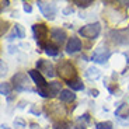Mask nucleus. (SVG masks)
I'll return each instance as SVG.
<instances>
[{
	"instance_id": "9",
	"label": "nucleus",
	"mask_w": 129,
	"mask_h": 129,
	"mask_svg": "<svg viewBox=\"0 0 129 129\" xmlns=\"http://www.w3.org/2000/svg\"><path fill=\"white\" fill-rule=\"evenodd\" d=\"M38 7L41 10V13L46 17L48 20H53L56 16V6L49 2H38Z\"/></svg>"
},
{
	"instance_id": "8",
	"label": "nucleus",
	"mask_w": 129,
	"mask_h": 129,
	"mask_svg": "<svg viewBox=\"0 0 129 129\" xmlns=\"http://www.w3.org/2000/svg\"><path fill=\"white\" fill-rule=\"evenodd\" d=\"M111 56V51L105 46H98V48L94 51L93 56H91V60L94 63H105Z\"/></svg>"
},
{
	"instance_id": "16",
	"label": "nucleus",
	"mask_w": 129,
	"mask_h": 129,
	"mask_svg": "<svg viewBox=\"0 0 129 129\" xmlns=\"http://www.w3.org/2000/svg\"><path fill=\"white\" fill-rule=\"evenodd\" d=\"M45 53H46L48 56H58V55H59V48H58V45L52 44V42L46 44V45H45Z\"/></svg>"
},
{
	"instance_id": "15",
	"label": "nucleus",
	"mask_w": 129,
	"mask_h": 129,
	"mask_svg": "<svg viewBox=\"0 0 129 129\" xmlns=\"http://www.w3.org/2000/svg\"><path fill=\"white\" fill-rule=\"evenodd\" d=\"M25 37V31H24L23 25H20V24H16L14 25V29H13V34L10 35L9 39H14V38H24Z\"/></svg>"
},
{
	"instance_id": "22",
	"label": "nucleus",
	"mask_w": 129,
	"mask_h": 129,
	"mask_svg": "<svg viewBox=\"0 0 129 129\" xmlns=\"http://www.w3.org/2000/svg\"><path fill=\"white\" fill-rule=\"evenodd\" d=\"M95 129H112V122L105 121V122H98L95 125Z\"/></svg>"
},
{
	"instance_id": "3",
	"label": "nucleus",
	"mask_w": 129,
	"mask_h": 129,
	"mask_svg": "<svg viewBox=\"0 0 129 129\" xmlns=\"http://www.w3.org/2000/svg\"><path fill=\"white\" fill-rule=\"evenodd\" d=\"M32 32H34V38L37 39V44L41 49H45V45H46V37H48V27L42 23H38V24H34L32 25Z\"/></svg>"
},
{
	"instance_id": "26",
	"label": "nucleus",
	"mask_w": 129,
	"mask_h": 129,
	"mask_svg": "<svg viewBox=\"0 0 129 129\" xmlns=\"http://www.w3.org/2000/svg\"><path fill=\"white\" fill-rule=\"evenodd\" d=\"M0 64H2V76H4V74L7 73V66H6V63H4V60L0 62Z\"/></svg>"
},
{
	"instance_id": "7",
	"label": "nucleus",
	"mask_w": 129,
	"mask_h": 129,
	"mask_svg": "<svg viewBox=\"0 0 129 129\" xmlns=\"http://www.w3.org/2000/svg\"><path fill=\"white\" fill-rule=\"evenodd\" d=\"M112 42L118 45H126L129 44V29H114L110 32Z\"/></svg>"
},
{
	"instance_id": "19",
	"label": "nucleus",
	"mask_w": 129,
	"mask_h": 129,
	"mask_svg": "<svg viewBox=\"0 0 129 129\" xmlns=\"http://www.w3.org/2000/svg\"><path fill=\"white\" fill-rule=\"evenodd\" d=\"M73 4H76L80 9H87L91 4H94V2L93 0H73Z\"/></svg>"
},
{
	"instance_id": "2",
	"label": "nucleus",
	"mask_w": 129,
	"mask_h": 129,
	"mask_svg": "<svg viewBox=\"0 0 129 129\" xmlns=\"http://www.w3.org/2000/svg\"><path fill=\"white\" fill-rule=\"evenodd\" d=\"M38 94L44 98H53L62 91V83L60 81H51L42 88H37Z\"/></svg>"
},
{
	"instance_id": "29",
	"label": "nucleus",
	"mask_w": 129,
	"mask_h": 129,
	"mask_svg": "<svg viewBox=\"0 0 129 129\" xmlns=\"http://www.w3.org/2000/svg\"><path fill=\"white\" fill-rule=\"evenodd\" d=\"M63 13H64V14H69V13H73V9H72V7H68V9H66V10H64V11H63Z\"/></svg>"
},
{
	"instance_id": "21",
	"label": "nucleus",
	"mask_w": 129,
	"mask_h": 129,
	"mask_svg": "<svg viewBox=\"0 0 129 129\" xmlns=\"http://www.w3.org/2000/svg\"><path fill=\"white\" fill-rule=\"evenodd\" d=\"M86 74H87L90 79H98L100 77V70L95 69V68H90V69H87V73Z\"/></svg>"
},
{
	"instance_id": "32",
	"label": "nucleus",
	"mask_w": 129,
	"mask_h": 129,
	"mask_svg": "<svg viewBox=\"0 0 129 129\" xmlns=\"http://www.w3.org/2000/svg\"><path fill=\"white\" fill-rule=\"evenodd\" d=\"M2 129H10L9 126H6V125H2Z\"/></svg>"
},
{
	"instance_id": "11",
	"label": "nucleus",
	"mask_w": 129,
	"mask_h": 129,
	"mask_svg": "<svg viewBox=\"0 0 129 129\" xmlns=\"http://www.w3.org/2000/svg\"><path fill=\"white\" fill-rule=\"evenodd\" d=\"M51 38L55 44L62 45V44L66 41V38H68V34H66V31L62 29V28H53V29H51Z\"/></svg>"
},
{
	"instance_id": "31",
	"label": "nucleus",
	"mask_w": 129,
	"mask_h": 129,
	"mask_svg": "<svg viewBox=\"0 0 129 129\" xmlns=\"http://www.w3.org/2000/svg\"><path fill=\"white\" fill-rule=\"evenodd\" d=\"M121 3H122L123 6H128V7H129V2H121Z\"/></svg>"
},
{
	"instance_id": "24",
	"label": "nucleus",
	"mask_w": 129,
	"mask_h": 129,
	"mask_svg": "<svg viewBox=\"0 0 129 129\" xmlns=\"http://www.w3.org/2000/svg\"><path fill=\"white\" fill-rule=\"evenodd\" d=\"M23 9H24V11H25V13H31V11H32L31 4L27 3V2H24V3H23Z\"/></svg>"
},
{
	"instance_id": "17",
	"label": "nucleus",
	"mask_w": 129,
	"mask_h": 129,
	"mask_svg": "<svg viewBox=\"0 0 129 129\" xmlns=\"http://www.w3.org/2000/svg\"><path fill=\"white\" fill-rule=\"evenodd\" d=\"M115 115L121 116V118H128L129 116V108L126 104H122V105H119V108L115 111Z\"/></svg>"
},
{
	"instance_id": "30",
	"label": "nucleus",
	"mask_w": 129,
	"mask_h": 129,
	"mask_svg": "<svg viewBox=\"0 0 129 129\" xmlns=\"http://www.w3.org/2000/svg\"><path fill=\"white\" fill-rule=\"evenodd\" d=\"M31 112H34V114H37V115H38V114H39V110H37L35 107H32V108H31Z\"/></svg>"
},
{
	"instance_id": "27",
	"label": "nucleus",
	"mask_w": 129,
	"mask_h": 129,
	"mask_svg": "<svg viewBox=\"0 0 129 129\" xmlns=\"http://www.w3.org/2000/svg\"><path fill=\"white\" fill-rule=\"evenodd\" d=\"M10 4L9 0H2V9H4V7H7Z\"/></svg>"
},
{
	"instance_id": "13",
	"label": "nucleus",
	"mask_w": 129,
	"mask_h": 129,
	"mask_svg": "<svg viewBox=\"0 0 129 129\" xmlns=\"http://www.w3.org/2000/svg\"><path fill=\"white\" fill-rule=\"evenodd\" d=\"M59 98L63 103H72V101L76 100V94L72 90H62L60 94H59Z\"/></svg>"
},
{
	"instance_id": "5",
	"label": "nucleus",
	"mask_w": 129,
	"mask_h": 129,
	"mask_svg": "<svg viewBox=\"0 0 129 129\" xmlns=\"http://www.w3.org/2000/svg\"><path fill=\"white\" fill-rule=\"evenodd\" d=\"M11 83H13V87L17 91H29L31 90L28 87V77H27V74L23 73V72L14 74L13 79H11Z\"/></svg>"
},
{
	"instance_id": "25",
	"label": "nucleus",
	"mask_w": 129,
	"mask_h": 129,
	"mask_svg": "<svg viewBox=\"0 0 129 129\" xmlns=\"http://www.w3.org/2000/svg\"><path fill=\"white\" fill-rule=\"evenodd\" d=\"M7 25H9V24H7L6 21H2V31H0V35H4V32L7 31Z\"/></svg>"
},
{
	"instance_id": "4",
	"label": "nucleus",
	"mask_w": 129,
	"mask_h": 129,
	"mask_svg": "<svg viewBox=\"0 0 129 129\" xmlns=\"http://www.w3.org/2000/svg\"><path fill=\"white\" fill-rule=\"evenodd\" d=\"M101 32V24L100 23H91L84 25L83 28L79 29V34H80L83 38H87V39H95L97 37L100 35Z\"/></svg>"
},
{
	"instance_id": "1",
	"label": "nucleus",
	"mask_w": 129,
	"mask_h": 129,
	"mask_svg": "<svg viewBox=\"0 0 129 129\" xmlns=\"http://www.w3.org/2000/svg\"><path fill=\"white\" fill-rule=\"evenodd\" d=\"M56 72H58L59 77H60L62 80H64L66 83L77 77V70L74 68V64L69 60H60L59 62L58 66H56Z\"/></svg>"
},
{
	"instance_id": "14",
	"label": "nucleus",
	"mask_w": 129,
	"mask_h": 129,
	"mask_svg": "<svg viewBox=\"0 0 129 129\" xmlns=\"http://www.w3.org/2000/svg\"><path fill=\"white\" fill-rule=\"evenodd\" d=\"M66 84L69 86V88H70L72 91H80V90H83V88H84L83 81H81L79 77H76V79H73V80L68 81Z\"/></svg>"
},
{
	"instance_id": "28",
	"label": "nucleus",
	"mask_w": 129,
	"mask_h": 129,
	"mask_svg": "<svg viewBox=\"0 0 129 129\" xmlns=\"http://www.w3.org/2000/svg\"><path fill=\"white\" fill-rule=\"evenodd\" d=\"M90 95L97 97V95H98V90H90Z\"/></svg>"
},
{
	"instance_id": "10",
	"label": "nucleus",
	"mask_w": 129,
	"mask_h": 129,
	"mask_svg": "<svg viewBox=\"0 0 129 129\" xmlns=\"http://www.w3.org/2000/svg\"><path fill=\"white\" fill-rule=\"evenodd\" d=\"M28 74H29V77L34 80V83L37 84V87L38 88H42V87H45L46 84V80L45 77H44V74L41 73V72H38L37 69H31V70H28Z\"/></svg>"
},
{
	"instance_id": "18",
	"label": "nucleus",
	"mask_w": 129,
	"mask_h": 129,
	"mask_svg": "<svg viewBox=\"0 0 129 129\" xmlns=\"http://www.w3.org/2000/svg\"><path fill=\"white\" fill-rule=\"evenodd\" d=\"M11 90H13V86L10 83L3 81V83L0 84V94H2V95H9V94L11 93Z\"/></svg>"
},
{
	"instance_id": "12",
	"label": "nucleus",
	"mask_w": 129,
	"mask_h": 129,
	"mask_svg": "<svg viewBox=\"0 0 129 129\" xmlns=\"http://www.w3.org/2000/svg\"><path fill=\"white\" fill-rule=\"evenodd\" d=\"M81 49V41L77 37H72L66 42V52L68 53H76Z\"/></svg>"
},
{
	"instance_id": "20",
	"label": "nucleus",
	"mask_w": 129,
	"mask_h": 129,
	"mask_svg": "<svg viewBox=\"0 0 129 129\" xmlns=\"http://www.w3.org/2000/svg\"><path fill=\"white\" fill-rule=\"evenodd\" d=\"M53 129H72V123L68 121H59L53 125Z\"/></svg>"
},
{
	"instance_id": "23",
	"label": "nucleus",
	"mask_w": 129,
	"mask_h": 129,
	"mask_svg": "<svg viewBox=\"0 0 129 129\" xmlns=\"http://www.w3.org/2000/svg\"><path fill=\"white\" fill-rule=\"evenodd\" d=\"M13 126H14V129H25V122L21 118H17V119H14Z\"/></svg>"
},
{
	"instance_id": "6",
	"label": "nucleus",
	"mask_w": 129,
	"mask_h": 129,
	"mask_svg": "<svg viewBox=\"0 0 129 129\" xmlns=\"http://www.w3.org/2000/svg\"><path fill=\"white\" fill-rule=\"evenodd\" d=\"M35 68L38 72H41L42 74H44V77H53L56 74V70L55 68H53V64L51 63L49 60H44V59H39V60H37L35 63Z\"/></svg>"
}]
</instances>
